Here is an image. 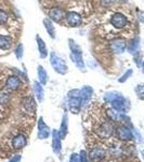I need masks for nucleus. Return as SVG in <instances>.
Returning <instances> with one entry per match:
<instances>
[{"label":"nucleus","mask_w":144,"mask_h":162,"mask_svg":"<svg viewBox=\"0 0 144 162\" xmlns=\"http://www.w3.org/2000/svg\"><path fill=\"white\" fill-rule=\"evenodd\" d=\"M105 99H106V101L111 103L113 109H115L116 111H118L120 113H125L127 111V101H126V99L120 93L117 92L107 93Z\"/></svg>","instance_id":"1"},{"label":"nucleus","mask_w":144,"mask_h":162,"mask_svg":"<svg viewBox=\"0 0 144 162\" xmlns=\"http://www.w3.org/2000/svg\"><path fill=\"white\" fill-rule=\"evenodd\" d=\"M50 64L53 67V69L55 70V72L60 75H65L67 72V65H66V62L59 56L56 53L51 52L50 53Z\"/></svg>","instance_id":"2"},{"label":"nucleus","mask_w":144,"mask_h":162,"mask_svg":"<svg viewBox=\"0 0 144 162\" xmlns=\"http://www.w3.org/2000/svg\"><path fill=\"white\" fill-rule=\"evenodd\" d=\"M109 23H111V25L114 27V28L120 30V29H123L126 26H127L128 17L126 16L125 14H122V12H117V13H115V14L112 15L111 20H109Z\"/></svg>","instance_id":"3"},{"label":"nucleus","mask_w":144,"mask_h":162,"mask_svg":"<svg viewBox=\"0 0 144 162\" xmlns=\"http://www.w3.org/2000/svg\"><path fill=\"white\" fill-rule=\"evenodd\" d=\"M109 49L113 53L115 54H122L127 49V41L123 38H116L113 39L109 43Z\"/></svg>","instance_id":"4"},{"label":"nucleus","mask_w":144,"mask_h":162,"mask_svg":"<svg viewBox=\"0 0 144 162\" xmlns=\"http://www.w3.org/2000/svg\"><path fill=\"white\" fill-rule=\"evenodd\" d=\"M65 20L67 23L68 26L70 27H78L81 25L82 23V17L79 13L74 12V11H70V12H66Z\"/></svg>","instance_id":"5"},{"label":"nucleus","mask_w":144,"mask_h":162,"mask_svg":"<svg viewBox=\"0 0 144 162\" xmlns=\"http://www.w3.org/2000/svg\"><path fill=\"white\" fill-rule=\"evenodd\" d=\"M51 135V129L43 121V118L40 117L38 120V138L39 140H46Z\"/></svg>","instance_id":"6"},{"label":"nucleus","mask_w":144,"mask_h":162,"mask_svg":"<svg viewBox=\"0 0 144 162\" xmlns=\"http://www.w3.org/2000/svg\"><path fill=\"white\" fill-rule=\"evenodd\" d=\"M52 149L56 156H60L62 152V138L59 134V131H52Z\"/></svg>","instance_id":"7"},{"label":"nucleus","mask_w":144,"mask_h":162,"mask_svg":"<svg viewBox=\"0 0 144 162\" xmlns=\"http://www.w3.org/2000/svg\"><path fill=\"white\" fill-rule=\"evenodd\" d=\"M92 94H93V90L91 86H86L81 89L80 94H79V97H80V101H81V107H84L89 104L91 97H92Z\"/></svg>","instance_id":"8"},{"label":"nucleus","mask_w":144,"mask_h":162,"mask_svg":"<svg viewBox=\"0 0 144 162\" xmlns=\"http://www.w3.org/2000/svg\"><path fill=\"white\" fill-rule=\"evenodd\" d=\"M66 12L61 8H52L51 10L49 11V19L52 21V22H56L60 23L62 20L65 19Z\"/></svg>","instance_id":"9"},{"label":"nucleus","mask_w":144,"mask_h":162,"mask_svg":"<svg viewBox=\"0 0 144 162\" xmlns=\"http://www.w3.org/2000/svg\"><path fill=\"white\" fill-rule=\"evenodd\" d=\"M117 137L122 141H130L131 138H133L132 130H130L126 125H120L117 127Z\"/></svg>","instance_id":"10"},{"label":"nucleus","mask_w":144,"mask_h":162,"mask_svg":"<svg viewBox=\"0 0 144 162\" xmlns=\"http://www.w3.org/2000/svg\"><path fill=\"white\" fill-rule=\"evenodd\" d=\"M68 109L73 113H79L81 109V101L80 97H68Z\"/></svg>","instance_id":"11"},{"label":"nucleus","mask_w":144,"mask_h":162,"mask_svg":"<svg viewBox=\"0 0 144 162\" xmlns=\"http://www.w3.org/2000/svg\"><path fill=\"white\" fill-rule=\"evenodd\" d=\"M70 58L75 63V65L78 67V69L84 70L86 66H84V60H82V51H76V52L70 51Z\"/></svg>","instance_id":"12"},{"label":"nucleus","mask_w":144,"mask_h":162,"mask_svg":"<svg viewBox=\"0 0 144 162\" xmlns=\"http://www.w3.org/2000/svg\"><path fill=\"white\" fill-rule=\"evenodd\" d=\"M13 44V39L9 35H0V50L8 51Z\"/></svg>","instance_id":"13"},{"label":"nucleus","mask_w":144,"mask_h":162,"mask_svg":"<svg viewBox=\"0 0 144 162\" xmlns=\"http://www.w3.org/2000/svg\"><path fill=\"white\" fill-rule=\"evenodd\" d=\"M20 84H21V80L17 76H10L6 81V88L8 90L11 91H15L20 88Z\"/></svg>","instance_id":"14"},{"label":"nucleus","mask_w":144,"mask_h":162,"mask_svg":"<svg viewBox=\"0 0 144 162\" xmlns=\"http://www.w3.org/2000/svg\"><path fill=\"white\" fill-rule=\"evenodd\" d=\"M23 106H24V108L26 109L29 113H36L37 105H36L35 100H34L31 96H27L23 100Z\"/></svg>","instance_id":"15"},{"label":"nucleus","mask_w":144,"mask_h":162,"mask_svg":"<svg viewBox=\"0 0 144 162\" xmlns=\"http://www.w3.org/2000/svg\"><path fill=\"white\" fill-rule=\"evenodd\" d=\"M36 41H37V45H38V51H39V55L41 58H46L49 54L47 49V45H46L45 41H43L42 38L40 37L39 35L36 36Z\"/></svg>","instance_id":"16"},{"label":"nucleus","mask_w":144,"mask_h":162,"mask_svg":"<svg viewBox=\"0 0 144 162\" xmlns=\"http://www.w3.org/2000/svg\"><path fill=\"white\" fill-rule=\"evenodd\" d=\"M26 144L27 140L25 137V135H23V134H17L12 141V146L15 149H22V148H24L26 146Z\"/></svg>","instance_id":"17"},{"label":"nucleus","mask_w":144,"mask_h":162,"mask_svg":"<svg viewBox=\"0 0 144 162\" xmlns=\"http://www.w3.org/2000/svg\"><path fill=\"white\" fill-rule=\"evenodd\" d=\"M42 23H43V26H45L46 30H47V33L50 35V37H51L52 39H55L56 33H55V27H54V25H53V22H52L49 17H46V19H43Z\"/></svg>","instance_id":"18"},{"label":"nucleus","mask_w":144,"mask_h":162,"mask_svg":"<svg viewBox=\"0 0 144 162\" xmlns=\"http://www.w3.org/2000/svg\"><path fill=\"white\" fill-rule=\"evenodd\" d=\"M34 93H35V96L37 99L38 102H42L43 97H45V92H43V88L42 84L38 81L34 82Z\"/></svg>","instance_id":"19"},{"label":"nucleus","mask_w":144,"mask_h":162,"mask_svg":"<svg viewBox=\"0 0 144 162\" xmlns=\"http://www.w3.org/2000/svg\"><path fill=\"white\" fill-rule=\"evenodd\" d=\"M67 133H68V117L65 113V115L63 116V119H62L61 127L60 130H59V134H60L62 140H64V138L66 137V135H67Z\"/></svg>","instance_id":"20"},{"label":"nucleus","mask_w":144,"mask_h":162,"mask_svg":"<svg viewBox=\"0 0 144 162\" xmlns=\"http://www.w3.org/2000/svg\"><path fill=\"white\" fill-rule=\"evenodd\" d=\"M105 156V150L104 149H101V148H95L93 149L92 151L90 152L89 155V159L92 161H99L101 160L102 158H104Z\"/></svg>","instance_id":"21"},{"label":"nucleus","mask_w":144,"mask_h":162,"mask_svg":"<svg viewBox=\"0 0 144 162\" xmlns=\"http://www.w3.org/2000/svg\"><path fill=\"white\" fill-rule=\"evenodd\" d=\"M37 74H38V79H39V82L42 86L47 84L48 82V74L46 72V69L43 68V66L39 65L37 68Z\"/></svg>","instance_id":"22"},{"label":"nucleus","mask_w":144,"mask_h":162,"mask_svg":"<svg viewBox=\"0 0 144 162\" xmlns=\"http://www.w3.org/2000/svg\"><path fill=\"white\" fill-rule=\"evenodd\" d=\"M112 133H113V127H112L111 123L109 122L103 123L101 127V132H100V134H101L102 136H104V137H108V136L112 135Z\"/></svg>","instance_id":"23"},{"label":"nucleus","mask_w":144,"mask_h":162,"mask_svg":"<svg viewBox=\"0 0 144 162\" xmlns=\"http://www.w3.org/2000/svg\"><path fill=\"white\" fill-rule=\"evenodd\" d=\"M139 45H140L139 44V39L137 38V39H133L132 41H130L129 43H127V49L130 53H136L139 50Z\"/></svg>","instance_id":"24"},{"label":"nucleus","mask_w":144,"mask_h":162,"mask_svg":"<svg viewBox=\"0 0 144 162\" xmlns=\"http://www.w3.org/2000/svg\"><path fill=\"white\" fill-rule=\"evenodd\" d=\"M134 92H136L137 96L139 97L140 100L144 101V83H140L136 86L134 89Z\"/></svg>","instance_id":"25"},{"label":"nucleus","mask_w":144,"mask_h":162,"mask_svg":"<svg viewBox=\"0 0 144 162\" xmlns=\"http://www.w3.org/2000/svg\"><path fill=\"white\" fill-rule=\"evenodd\" d=\"M8 20H9L8 13H7L6 11H3V10H1V9H0V25L7 24Z\"/></svg>","instance_id":"26"},{"label":"nucleus","mask_w":144,"mask_h":162,"mask_svg":"<svg viewBox=\"0 0 144 162\" xmlns=\"http://www.w3.org/2000/svg\"><path fill=\"white\" fill-rule=\"evenodd\" d=\"M131 75H132V69H128L127 72H125V74H123L122 76L120 77L119 79H118V82H120V83H123V82L127 81L128 79L131 77Z\"/></svg>","instance_id":"27"},{"label":"nucleus","mask_w":144,"mask_h":162,"mask_svg":"<svg viewBox=\"0 0 144 162\" xmlns=\"http://www.w3.org/2000/svg\"><path fill=\"white\" fill-rule=\"evenodd\" d=\"M23 51H24V48H23L22 43H20L17 47V49H15V55H17V58H19V60H21V58H23Z\"/></svg>","instance_id":"28"},{"label":"nucleus","mask_w":144,"mask_h":162,"mask_svg":"<svg viewBox=\"0 0 144 162\" xmlns=\"http://www.w3.org/2000/svg\"><path fill=\"white\" fill-rule=\"evenodd\" d=\"M79 162H89V156L84 150H81L79 154Z\"/></svg>","instance_id":"29"},{"label":"nucleus","mask_w":144,"mask_h":162,"mask_svg":"<svg viewBox=\"0 0 144 162\" xmlns=\"http://www.w3.org/2000/svg\"><path fill=\"white\" fill-rule=\"evenodd\" d=\"M80 94V90H70L68 92V97H76V96H79Z\"/></svg>","instance_id":"30"},{"label":"nucleus","mask_w":144,"mask_h":162,"mask_svg":"<svg viewBox=\"0 0 144 162\" xmlns=\"http://www.w3.org/2000/svg\"><path fill=\"white\" fill-rule=\"evenodd\" d=\"M141 58H142V53H141L140 51L136 52V55H134V62H137V64H138V66H140Z\"/></svg>","instance_id":"31"},{"label":"nucleus","mask_w":144,"mask_h":162,"mask_svg":"<svg viewBox=\"0 0 144 162\" xmlns=\"http://www.w3.org/2000/svg\"><path fill=\"white\" fill-rule=\"evenodd\" d=\"M137 16H138L139 21H140L141 23H144V11L137 10Z\"/></svg>","instance_id":"32"},{"label":"nucleus","mask_w":144,"mask_h":162,"mask_svg":"<svg viewBox=\"0 0 144 162\" xmlns=\"http://www.w3.org/2000/svg\"><path fill=\"white\" fill-rule=\"evenodd\" d=\"M22 161V156L21 155H15L13 158H11L9 162H21Z\"/></svg>","instance_id":"33"},{"label":"nucleus","mask_w":144,"mask_h":162,"mask_svg":"<svg viewBox=\"0 0 144 162\" xmlns=\"http://www.w3.org/2000/svg\"><path fill=\"white\" fill-rule=\"evenodd\" d=\"M70 162H79V155L72 154V156L70 158Z\"/></svg>","instance_id":"34"},{"label":"nucleus","mask_w":144,"mask_h":162,"mask_svg":"<svg viewBox=\"0 0 144 162\" xmlns=\"http://www.w3.org/2000/svg\"><path fill=\"white\" fill-rule=\"evenodd\" d=\"M142 72L144 74V61L142 62Z\"/></svg>","instance_id":"35"},{"label":"nucleus","mask_w":144,"mask_h":162,"mask_svg":"<svg viewBox=\"0 0 144 162\" xmlns=\"http://www.w3.org/2000/svg\"><path fill=\"white\" fill-rule=\"evenodd\" d=\"M141 154H142V158H143V160H144V150H142V152H141Z\"/></svg>","instance_id":"36"}]
</instances>
